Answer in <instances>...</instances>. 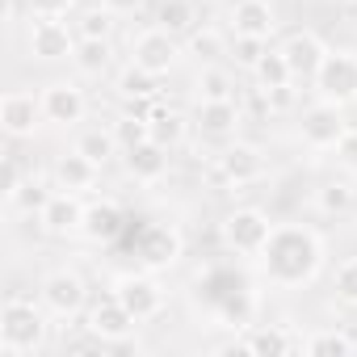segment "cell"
<instances>
[{"instance_id": "cell-1", "label": "cell", "mask_w": 357, "mask_h": 357, "mask_svg": "<svg viewBox=\"0 0 357 357\" xmlns=\"http://www.w3.org/2000/svg\"><path fill=\"white\" fill-rule=\"evenodd\" d=\"M257 261H261V273L269 286L294 290V286L315 282V273L324 269V240L303 223H282L269 231Z\"/></svg>"}, {"instance_id": "cell-2", "label": "cell", "mask_w": 357, "mask_h": 357, "mask_svg": "<svg viewBox=\"0 0 357 357\" xmlns=\"http://www.w3.org/2000/svg\"><path fill=\"white\" fill-rule=\"evenodd\" d=\"M198 303H206L223 324L231 328H248L252 319V307H257V294H252V282L227 265H215L198 278Z\"/></svg>"}, {"instance_id": "cell-3", "label": "cell", "mask_w": 357, "mask_h": 357, "mask_svg": "<svg viewBox=\"0 0 357 357\" xmlns=\"http://www.w3.org/2000/svg\"><path fill=\"white\" fill-rule=\"evenodd\" d=\"M47 315L43 307H34L30 298H9L5 307H0V353L9 357H30L47 344Z\"/></svg>"}, {"instance_id": "cell-4", "label": "cell", "mask_w": 357, "mask_h": 357, "mask_svg": "<svg viewBox=\"0 0 357 357\" xmlns=\"http://www.w3.org/2000/svg\"><path fill=\"white\" fill-rule=\"evenodd\" d=\"M315 97L332 105H357V55L353 51H328L315 72Z\"/></svg>"}, {"instance_id": "cell-5", "label": "cell", "mask_w": 357, "mask_h": 357, "mask_svg": "<svg viewBox=\"0 0 357 357\" xmlns=\"http://www.w3.org/2000/svg\"><path fill=\"white\" fill-rule=\"evenodd\" d=\"M349 130H353V126H349L344 109L332 105V101H319V97H315V105L303 109V122H298V139H303L311 151H336V143H340Z\"/></svg>"}, {"instance_id": "cell-6", "label": "cell", "mask_w": 357, "mask_h": 357, "mask_svg": "<svg viewBox=\"0 0 357 357\" xmlns=\"http://www.w3.org/2000/svg\"><path fill=\"white\" fill-rule=\"evenodd\" d=\"M269 231H273V223H269V215L257 211V206H240V211H231V215L223 219V240H227V248H231L236 257H261Z\"/></svg>"}, {"instance_id": "cell-7", "label": "cell", "mask_w": 357, "mask_h": 357, "mask_svg": "<svg viewBox=\"0 0 357 357\" xmlns=\"http://www.w3.org/2000/svg\"><path fill=\"white\" fill-rule=\"evenodd\" d=\"M176 59H181V43H176V34H168L164 26H151V30L130 38V63L147 68L151 76H168L176 68Z\"/></svg>"}, {"instance_id": "cell-8", "label": "cell", "mask_w": 357, "mask_h": 357, "mask_svg": "<svg viewBox=\"0 0 357 357\" xmlns=\"http://www.w3.org/2000/svg\"><path fill=\"white\" fill-rule=\"evenodd\" d=\"M76 30L63 26V17H30V34H26V47L34 59L43 63H59V59H72L76 55Z\"/></svg>"}, {"instance_id": "cell-9", "label": "cell", "mask_w": 357, "mask_h": 357, "mask_svg": "<svg viewBox=\"0 0 357 357\" xmlns=\"http://www.w3.org/2000/svg\"><path fill=\"white\" fill-rule=\"evenodd\" d=\"M114 298H118L139 324H147V319H155V315L164 311V290H160V282L147 278V273H126V278H118V282H114Z\"/></svg>"}, {"instance_id": "cell-10", "label": "cell", "mask_w": 357, "mask_h": 357, "mask_svg": "<svg viewBox=\"0 0 357 357\" xmlns=\"http://www.w3.org/2000/svg\"><path fill=\"white\" fill-rule=\"evenodd\" d=\"M38 97H43V118L51 126H76L89 114V97H84V89L76 80H55Z\"/></svg>"}, {"instance_id": "cell-11", "label": "cell", "mask_w": 357, "mask_h": 357, "mask_svg": "<svg viewBox=\"0 0 357 357\" xmlns=\"http://www.w3.org/2000/svg\"><path fill=\"white\" fill-rule=\"evenodd\" d=\"M84 298H89V290H84V282H80L76 273L55 269V273L43 278V307H47L55 319H76V315L84 311Z\"/></svg>"}, {"instance_id": "cell-12", "label": "cell", "mask_w": 357, "mask_h": 357, "mask_svg": "<svg viewBox=\"0 0 357 357\" xmlns=\"http://www.w3.org/2000/svg\"><path fill=\"white\" fill-rule=\"evenodd\" d=\"M135 315L109 294V298H101V303H93V311H89V336L93 340H101V344H122L130 332H135Z\"/></svg>"}, {"instance_id": "cell-13", "label": "cell", "mask_w": 357, "mask_h": 357, "mask_svg": "<svg viewBox=\"0 0 357 357\" xmlns=\"http://www.w3.org/2000/svg\"><path fill=\"white\" fill-rule=\"evenodd\" d=\"M43 118V97L34 93H5V101H0V126H5L9 139H30L38 130Z\"/></svg>"}, {"instance_id": "cell-14", "label": "cell", "mask_w": 357, "mask_h": 357, "mask_svg": "<svg viewBox=\"0 0 357 357\" xmlns=\"http://www.w3.org/2000/svg\"><path fill=\"white\" fill-rule=\"evenodd\" d=\"M282 55H286V63H290L294 80L311 84V80H315V72H319V63H324V55H328V47H324V38H319V34L298 30V34H290V38L282 43Z\"/></svg>"}, {"instance_id": "cell-15", "label": "cell", "mask_w": 357, "mask_h": 357, "mask_svg": "<svg viewBox=\"0 0 357 357\" xmlns=\"http://www.w3.org/2000/svg\"><path fill=\"white\" fill-rule=\"evenodd\" d=\"M135 252L147 269H164V265H176V257H181V236H176L172 227L164 223H147L135 240Z\"/></svg>"}, {"instance_id": "cell-16", "label": "cell", "mask_w": 357, "mask_h": 357, "mask_svg": "<svg viewBox=\"0 0 357 357\" xmlns=\"http://www.w3.org/2000/svg\"><path fill=\"white\" fill-rule=\"evenodd\" d=\"M244 114L236 105V97H215V101H198V114H194V126L206 135V139H236Z\"/></svg>"}, {"instance_id": "cell-17", "label": "cell", "mask_w": 357, "mask_h": 357, "mask_svg": "<svg viewBox=\"0 0 357 357\" xmlns=\"http://www.w3.org/2000/svg\"><path fill=\"white\" fill-rule=\"evenodd\" d=\"M261 172H265V160L252 143H227L219 151V176L227 185H252Z\"/></svg>"}, {"instance_id": "cell-18", "label": "cell", "mask_w": 357, "mask_h": 357, "mask_svg": "<svg viewBox=\"0 0 357 357\" xmlns=\"http://www.w3.org/2000/svg\"><path fill=\"white\" fill-rule=\"evenodd\" d=\"M51 176H55V190H68V194H84V190H93L97 185V176H101V164H93L84 151H63L59 160H55V168H51Z\"/></svg>"}, {"instance_id": "cell-19", "label": "cell", "mask_w": 357, "mask_h": 357, "mask_svg": "<svg viewBox=\"0 0 357 357\" xmlns=\"http://www.w3.org/2000/svg\"><path fill=\"white\" fill-rule=\"evenodd\" d=\"M38 223H43V231H51V236H76V231L84 227V206H80V194H68V190L51 194V202L43 206Z\"/></svg>"}, {"instance_id": "cell-20", "label": "cell", "mask_w": 357, "mask_h": 357, "mask_svg": "<svg viewBox=\"0 0 357 357\" xmlns=\"http://www.w3.org/2000/svg\"><path fill=\"white\" fill-rule=\"evenodd\" d=\"M122 227H126V211L118 202H93V206H84V227H80L84 240L114 244L122 236Z\"/></svg>"}, {"instance_id": "cell-21", "label": "cell", "mask_w": 357, "mask_h": 357, "mask_svg": "<svg viewBox=\"0 0 357 357\" xmlns=\"http://www.w3.org/2000/svg\"><path fill=\"white\" fill-rule=\"evenodd\" d=\"M122 164H126V172L135 181H160L168 172V147H160L155 139H143V143L122 151Z\"/></svg>"}, {"instance_id": "cell-22", "label": "cell", "mask_w": 357, "mask_h": 357, "mask_svg": "<svg viewBox=\"0 0 357 357\" xmlns=\"http://www.w3.org/2000/svg\"><path fill=\"white\" fill-rule=\"evenodd\" d=\"M231 30L244 38H269L278 30V17L269 9V0H236L231 5Z\"/></svg>"}, {"instance_id": "cell-23", "label": "cell", "mask_w": 357, "mask_h": 357, "mask_svg": "<svg viewBox=\"0 0 357 357\" xmlns=\"http://www.w3.org/2000/svg\"><path fill=\"white\" fill-rule=\"evenodd\" d=\"M72 63H76L80 76H105L114 68V43L109 38H80Z\"/></svg>"}, {"instance_id": "cell-24", "label": "cell", "mask_w": 357, "mask_h": 357, "mask_svg": "<svg viewBox=\"0 0 357 357\" xmlns=\"http://www.w3.org/2000/svg\"><path fill=\"white\" fill-rule=\"evenodd\" d=\"M155 80H160V76H151L147 68L126 63L114 84H118V97H122V101H151V97H155Z\"/></svg>"}, {"instance_id": "cell-25", "label": "cell", "mask_w": 357, "mask_h": 357, "mask_svg": "<svg viewBox=\"0 0 357 357\" xmlns=\"http://www.w3.org/2000/svg\"><path fill=\"white\" fill-rule=\"evenodd\" d=\"M252 76H257V84L269 93V89H286V84H294V72H290V63H286V55H282V47L273 51H265L261 55V63L252 68Z\"/></svg>"}, {"instance_id": "cell-26", "label": "cell", "mask_w": 357, "mask_h": 357, "mask_svg": "<svg viewBox=\"0 0 357 357\" xmlns=\"http://www.w3.org/2000/svg\"><path fill=\"white\" fill-rule=\"evenodd\" d=\"M76 151H84V155H89L93 164H101V168H105V164H109V160H114V155L122 151V143H118L114 126H109V130L93 126V130H84V135L76 139Z\"/></svg>"}, {"instance_id": "cell-27", "label": "cell", "mask_w": 357, "mask_h": 357, "mask_svg": "<svg viewBox=\"0 0 357 357\" xmlns=\"http://www.w3.org/2000/svg\"><path fill=\"white\" fill-rule=\"evenodd\" d=\"M244 349H248L252 357H282V353H290V349H303V340L294 344L282 328H252L248 340H244Z\"/></svg>"}, {"instance_id": "cell-28", "label": "cell", "mask_w": 357, "mask_h": 357, "mask_svg": "<svg viewBox=\"0 0 357 357\" xmlns=\"http://www.w3.org/2000/svg\"><path fill=\"white\" fill-rule=\"evenodd\" d=\"M185 135H190V122L176 114V109H155L151 114V139L160 143V147H181L185 143Z\"/></svg>"}, {"instance_id": "cell-29", "label": "cell", "mask_w": 357, "mask_h": 357, "mask_svg": "<svg viewBox=\"0 0 357 357\" xmlns=\"http://www.w3.org/2000/svg\"><path fill=\"white\" fill-rule=\"evenodd\" d=\"M194 22H198L194 0H164L155 13V26H164L168 34H190V30H198Z\"/></svg>"}, {"instance_id": "cell-30", "label": "cell", "mask_w": 357, "mask_h": 357, "mask_svg": "<svg viewBox=\"0 0 357 357\" xmlns=\"http://www.w3.org/2000/svg\"><path fill=\"white\" fill-rule=\"evenodd\" d=\"M353 349H357L353 336H344L336 328H324V332H315V336L303 340V353H311V357H349Z\"/></svg>"}, {"instance_id": "cell-31", "label": "cell", "mask_w": 357, "mask_h": 357, "mask_svg": "<svg viewBox=\"0 0 357 357\" xmlns=\"http://www.w3.org/2000/svg\"><path fill=\"white\" fill-rule=\"evenodd\" d=\"M315 206L324 211V215H349L353 206H357V190H353V181H328L324 190H319V198H315Z\"/></svg>"}, {"instance_id": "cell-32", "label": "cell", "mask_w": 357, "mask_h": 357, "mask_svg": "<svg viewBox=\"0 0 357 357\" xmlns=\"http://www.w3.org/2000/svg\"><path fill=\"white\" fill-rule=\"evenodd\" d=\"M9 202H13L22 215H43V206L51 202V190L38 181V176H26V181H17V190L9 194Z\"/></svg>"}, {"instance_id": "cell-33", "label": "cell", "mask_w": 357, "mask_h": 357, "mask_svg": "<svg viewBox=\"0 0 357 357\" xmlns=\"http://www.w3.org/2000/svg\"><path fill=\"white\" fill-rule=\"evenodd\" d=\"M231 47H227V38L219 34V30H211V26H202V30H190V55L194 59H202V63H215V59H223Z\"/></svg>"}, {"instance_id": "cell-34", "label": "cell", "mask_w": 357, "mask_h": 357, "mask_svg": "<svg viewBox=\"0 0 357 357\" xmlns=\"http://www.w3.org/2000/svg\"><path fill=\"white\" fill-rule=\"evenodd\" d=\"M114 30V13L101 5V9H84L76 17V38H109Z\"/></svg>"}, {"instance_id": "cell-35", "label": "cell", "mask_w": 357, "mask_h": 357, "mask_svg": "<svg viewBox=\"0 0 357 357\" xmlns=\"http://www.w3.org/2000/svg\"><path fill=\"white\" fill-rule=\"evenodd\" d=\"M114 135H118V143H122V151H126V147L151 139V122H147L143 114H122V118L114 122Z\"/></svg>"}, {"instance_id": "cell-36", "label": "cell", "mask_w": 357, "mask_h": 357, "mask_svg": "<svg viewBox=\"0 0 357 357\" xmlns=\"http://www.w3.org/2000/svg\"><path fill=\"white\" fill-rule=\"evenodd\" d=\"M332 290H336L340 303L357 307V257H344V261L336 265V273H332Z\"/></svg>"}, {"instance_id": "cell-37", "label": "cell", "mask_w": 357, "mask_h": 357, "mask_svg": "<svg viewBox=\"0 0 357 357\" xmlns=\"http://www.w3.org/2000/svg\"><path fill=\"white\" fill-rule=\"evenodd\" d=\"M198 97H202V101H215V97H231V80H227V72L206 63V68L198 72Z\"/></svg>"}, {"instance_id": "cell-38", "label": "cell", "mask_w": 357, "mask_h": 357, "mask_svg": "<svg viewBox=\"0 0 357 357\" xmlns=\"http://www.w3.org/2000/svg\"><path fill=\"white\" fill-rule=\"evenodd\" d=\"M265 43H269V38H244V34H236V43H231V51H227V55H231L240 68H248V72H252V68L261 63V55L269 51Z\"/></svg>"}, {"instance_id": "cell-39", "label": "cell", "mask_w": 357, "mask_h": 357, "mask_svg": "<svg viewBox=\"0 0 357 357\" xmlns=\"http://www.w3.org/2000/svg\"><path fill=\"white\" fill-rule=\"evenodd\" d=\"M76 0H26L30 17H68Z\"/></svg>"}, {"instance_id": "cell-40", "label": "cell", "mask_w": 357, "mask_h": 357, "mask_svg": "<svg viewBox=\"0 0 357 357\" xmlns=\"http://www.w3.org/2000/svg\"><path fill=\"white\" fill-rule=\"evenodd\" d=\"M336 160H340L349 172H357V130H349V135L336 143Z\"/></svg>"}, {"instance_id": "cell-41", "label": "cell", "mask_w": 357, "mask_h": 357, "mask_svg": "<svg viewBox=\"0 0 357 357\" xmlns=\"http://www.w3.org/2000/svg\"><path fill=\"white\" fill-rule=\"evenodd\" d=\"M101 5H105L114 17H126V13H139V9H143V0H101Z\"/></svg>"}, {"instance_id": "cell-42", "label": "cell", "mask_w": 357, "mask_h": 357, "mask_svg": "<svg viewBox=\"0 0 357 357\" xmlns=\"http://www.w3.org/2000/svg\"><path fill=\"white\" fill-rule=\"evenodd\" d=\"M269 101H273L278 109H286V105L294 101V93H290V84H286V89H269Z\"/></svg>"}, {"instance_id": "cell-43", "label": "cell", "mask_w": 357, "mask_h": 357, "mask_svg": "<svg viewBox=\"0 0 357 357\" xmlns=\"http://www.w3.org/2000/svg\"><path fill=\"white\" fill-rule=\"evenodd\" d=\"M5 26H17V0H5Z\"/></svg>"}, {"instance_id": "cell-44", "label": "cell", "mask_w": 357, "mask_h": 357, "mask_svg": "<svg viewBox=\"0 0 357 357\" xmlns=\"http://www.w3.org/2000/svg\"><path fill=\"white\" fill-rule=\"evenodd\" d=\"M344 5H357V0H344Z\"/></svg>"}]
</instances>
